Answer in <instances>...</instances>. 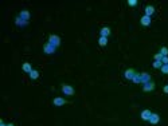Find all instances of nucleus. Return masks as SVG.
<instances>
[{
  "mask_svg": "<svg viewBox=\"0 0 168 126\" xmlns=\"http://www.w3.org/2000/svg\"><path fill=\"white\" fill-rule=\"evenodd\" d=\"M43 51H45V54H47V55H51V54H54V52L57 51V47L47 42V43L43 46Z\"/></svg>",
  "mask_w": 168,
  "mask_h": 126,
  "instance_id": "obj_1",
  "label": "nucleus"
},
{
  "mask_svg": "<svg viewBox=\"0 0 168 126\" xmlns=\"http://www.w3.org/2000/svg\"><path fill=\"white\" fill-rule=\"evenodd\" d=\"M49 43H51L52 46L58 47L59 44H61V38H59L58 35H50V36H49Z\"/></svg>",
  "mask_w": 168,
  "mask_h": 126,
  "instance_id": "obj_2",
  "label": "nucleus"
},
{
  "mask_svg": "<svg viewBox=\"0 0 168 126\" xmlns=\"http://www.w3.org/2000/svg\"><path fill=\"white\" fill-rule=\"evenodd\" d=\"M62 93L69 95V97H71V95H74V89L71 86H69V85H63L62 86Z\"/></svg>",
  "mask_w": 168,
  "mask_h": 126,
  "instance_id": "obj_3",
  "label": "nucleus"
},
{
  "mask_svg": "<svg viewBox=\"0 0 168 126\" xmlns=\"http://www.w3.org/2000/svg\"><path fill=\"white\" fill-rule=\"evenodd\" d=\"M143 90H144V91H153V90H155V83L152 81L144 83V85H143Z\"/></svg>",
  "mask_w": 168,
  "mask_h": 126,
  "instance_id": "obj_4",
  "label": "nucleus"
},
{
  "mask_svg": "<svg viewBox=\"0 0 168 126\" xmlns=\"http://www.w3.org/2000/svg\"><path fill=\"white\" fill-rule=\"evenodd\" d=\"M135 74H136V71H135L133 69H128V70H125V73H124V76L127 78V79L132 81V79H133V76H135Z\"/></svg>",
  "mask_w": 168,
  "mask_h": 126,
  "instance_id": "obj_5",
  "label": "nucleus"
},
{
  "mask_svg": "<svg viewBox=\"0 0 168 126\" xmlns=\"http://www.w3.org/2000/svg\"><path fill=\"white\" fill-rule=\"evenodd\" d=\"M15 24H16L17 27H26V26L28 24V22L23 20L20 16H16V17H15Z\"/></svg>",
  "mask_w": 168,
  "mask_h": 126,
  "instance_id": "obj_6",
  "label": "nucleus"
},
{
  "mask_svg": "<svg viewBox=\"0 0 168 126\" xmlns=\"http://www.w3.org/2000/svg\"><path fill=\"white\" fill-rule=\"evenodd\" d=\"M151 115H152V111H151V110H148V109L141 111V119H144V121H149Z\"/></svg>",
  "mask_w": 168,
  "mask_h": 126,
  "instance_id": "obj_7",
  "label": "nucleus"
},
{
  "mask_svg": "<svg viewBox=\"0 0 168 126\" xmlns=\"http://www.w3.org/2000/svg\"><path fill=\"white\" fill-rule=\"evenodd\" d=\"M52 103L55 105V106H63V105H66V101L63 99V98H61V97H57V98H54L52 99Z\"/></svg>",
  "mask_w": 168,
  "mask_h": 126,
  "instance_id": "obj_8",
  "label": "nucleus"
},
{
  "mask_svg": "<svg viewBox=\"0 0 168 126\" xmlns=\"http://www.w3.org/2000/svg\"><path fill=\"white\" fill-rule=\"evenodd\" d=\"M100 35H101V36H104V38H109V35H110V28H109V27L101 28V30H100Z\"/></svg>",
  "mask_w": 168,
  "mask_h": 126,
  "instance_id": "obj_9",
  "label": "nucleus"
},
{
  "mask_svg": "<svg viewBox=\"0 0 168 126\" xmlns=\"http://www.w3.org/2000/svg\"><path fill=\"white\" fill-rule=\"evenodd\" d=\"M159 121H160V115L156 114V113H152L151 118H149V122H151L152 125H156V123H159Z\"/></svg>",
  "mask_w": 168,
  "mask_h": 126,
  "instance_id": "obj_10",
  "label": "nucleus"
},
{
  "mask_svg": "<svg viewBox=\"0 0 168 126\" xmlns=\"http://www.w3.org/2000/svg\"><path fill=\"white\" fill-rule=\"evenodd\" d=\"M151 22H152V19L149 16H147V15H144L140 19V23H141L143 26H149V24H151Z\"/></svg>",
  "mask_w": 168,
  "mask_h": 126,
  "instance_id": "obj_11",
  "label": "nucleus"
},
{
  "mask_svg": "<svg viewBox=\"0 0 168 126\" xmlns=\"http://www.w3.org/2000/svg\"><path fill=\"white\" fill-rule=\"evenodd\" d=\"M19 16L22 17V19L23 20H26V22H28L30 20V17H31V15H30V12H28V11H20V14H19Z\"/></svg>",
  "mask_w": 168,
  "mask_h": 126,
  "instance_id": "obj_12",
  "label": "nucleus"
},
{
  "mask_svg": "<svg viewBox=\"0 0 168 126\" xmlns=\"http://www.w3.org/2000/svg\"><path fill=\"white\" fill-rule=\"evenodd\" d=\"M153 14H155V7H153V5H147V7H145V15L151 17Z\"/></svg>",
  "mask_w": 168,
  "mask_h": 126,
  "instance_id": "obj_13",
  "label": "nucleus"
},
{
  "mask_svg": "<svg viewBox=\"0 0 168 126\" xmlns=\"http://www.w3.org/2000/svg\"><path fill=\"white\" fill-rule=\"evenodd\" d=\"M151 81V75H149L148 73H141V83L144 85V83H147Z\"/></svg>",
  "mask_w": 168,
  "mask_h": 126,
  "instance_id": "obj_14",
  "label": "nucleus"
},
{
  "mask_svg": "<svg viewBox=\"0 0 168 126\" xmlns=\"http://www.w3.org/2000/svg\"><path fill=\"white\" fill-rule=\"evenodd\" d=\"M132 82L136 83V85L141 83V74H140V73H136V74H135V76H133V79H132Z\"/></svg>",
  "mask_w": 168,
  "mask_h": 126,
  "instance_id": "obj_15",
  "label": "nucleus"
},
{
  "mask_svg": "<svg viewBox=\"0 0 168 126\" xmlns=\"http://www.w3.org/2000/svg\"><path fill=\"white\" fill-rule=\"evenodd\" d=\"M23 71H24V73H31V71H32V67H31V64H30V63H24V64H23Z\"/></svg>",
  "mask_w": 168,
  "mask_h": 126,
  "instance_id": "obj_16",
  "label": "nucleus"
},
{
  "mask_svg": "<svg viewBox=\"0 0 168 126\" xmlns=\"http://www.w3.org/2000/svg\"><path fill=\"white\" fill-rule=\"evenodd\" d=\"M98 44L100 46H106L108 44V38H104V36H100V39H98Z\"/></svg>",
  "mask_w": 168,
  "mask_h": 126,
  "instance_id": "obj_17",
  "label": "nucleus"
},
{
  "mask_svg": "<svg viewBox=\"0 0 168 126\" xmlns=\"http://www.w3.org/2000/svg\"><path fill=\"white\" fill-rule=\"evenodd\" d=\"M30 78H31V79H38L39 78V73L37 70H32L31 73H30Z\"/></svg>",
  "mask_w": 168,
  "mask_h": 126,
  "instance_id": "obj_18",
  "label": "nucleus"
},
{
  "mask_svg": "<svg viewBox=\"0 0 168 126\" xmlns=\"http://www.w3.org/2000/svg\"><path fill=\"white\" fill-rule=\"evenodd\" d=\"M160 54L163 56H167L168 55V49H167V47H161V49H160Z\"/></svg>",
  "mask_w": 168,
  "mask_h": 126,
  "instance_id": "obj_19",
  "label": "nucleus"
},
{
  "mask_svg": "<svg viewBox=\"0 0 168 126\" xmlns=\"http://www.w3.org/2000/svg\"><path fill=\"white\" fill-rule=\"evenodd\" d=\"M152 64H153V67H155V69H161V66H163V63L159 62V61H155Z\"/></svg>",
  "mask_w": 168,
  "mask_h": 126,
  "instance_id": "obj_20",
  "label": "nucleus"
},
{
  "mask_svg": "<svg viewBox=\"0 0 168 126\" xmlns=\"http://www.w3.org/2000/svg\"><path fill=\"white\" fill-rule=\"evenodd\" d=\"M161 73H163V74H168V64H163V66H161Z\"/></svg>",
  "mask_w": 168,
  "mask_h": 126,
  "instance_id": "obj_21",
  "label": "nucleus"
},
{
  "mask_svg": "<svg viewBox=\"0 0 168 126\" xmlns=\"http://www.w3.org/2000/svg\"><path fill=\"white\" fill-rule=\"evenodd\" d=\"M161 59H163V55H161L160 52H157V54H156V55H155V61H159V62H161Z\"/></svg>",
  "mask_w": 168,
  "mask_h": 126,
  "instance_id": "obj_22",
  "label": "nucleus"
},
{
  "mask_svg": "<svg viewBox=\"0 0 168 126\" xmlns=\"http://www.w3.org/2000/svg\"><path fill=\"white\" fill-rule=\"evenodd\" d=\"M128 4L130 5V7H135V5H137V0H129Z\"/></svg>",
  "mask_w": 168,
  "mask_h": 126,
  "instance_id": "obj_23",
  "label": "nucleus"
},
{
  "mask_svg": "<svg viewBox=\"0 0 168 126\" xmlns=\"http://www.w3.org/2000/svg\"><path fill=\"white\" fill-rule=\"evenodd\" d=\"M161 63H163V64H168V56H163V59H161Z\"/></svg>",
  "mask_w": 168,
  "mask_h": 126,
  "instance_id": "obj_24",
  "label": "nucleus"
},
{
  "mask_svg": "<svg viewBox=\"0 0 168 126\" xmlns=\"http://www.w3.org/2000/svg\"><path fill=\"white\" fill-rule=\"evenodd\" d=\"M164 93L168 94V86H164Z\"/></svg>",
  "mask_w": 168,
  "mask_h": 126,
  "instance_id": "obj_25",
  "label": "nucleus"
},
{
  "mask_svg": "<svg viewBox=\"0 0 168 126\" xmlns=\"http://www.w3.org/2000/svg\"><path fill=\"white\" fill-rule=\"evenodd\" d=\"M0 126H7V123H4L3 121H0Z\"/></svg>",
  "mask_w": 168,
  "mask_h": 126,
  "instance_id": "obj_26",
  "label": "nucleus"
},
{
  "mask_svg": "<svg viewBox=\"0 0 168 126\" xmlns=\"http://www.w3.org/2000/svg\"><path fill=\"white\" fill-rule=\"evenodd\" d=\"M7 126H14V125H12V123H8V125H7Z\"/></svg>",
  "mask_w": 168,
  "mask_h": 126,
  "instance_id": "obj_27",
  "label": "nucleus"
}]
</instances>
